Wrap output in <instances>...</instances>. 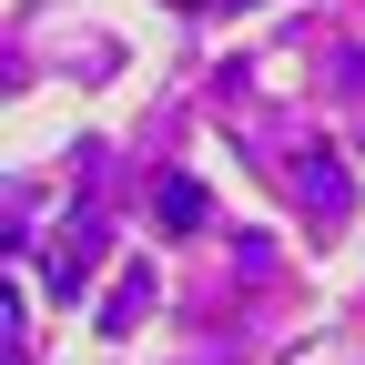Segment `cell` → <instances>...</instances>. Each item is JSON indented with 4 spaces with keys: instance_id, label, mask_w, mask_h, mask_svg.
<instances>
[{
    "instance_id": "2",
    "label": "cell",
    "mask_w": 365,
    "mask_h": 365,
    "mask_svg": "<svg viewBox=\"0 0 365 365\" xmlns=\"http://www.w3.org/2000/svg\"><path fill=\"white\" fill-rule=\"evenodd\" d=\"M304 203H314V213H335V203H345V193H335V163H325V153H304Z\"/></svg>"
},
{
    "instance_id": "1",
    "label": "cell",
    "mask_w": 365,
    "mask_h": 365,
    "mask_svg": "<svg viewBox=\"0 0 365 365\" xmlns=\"http://www.w3.org/2000/svg\"><path fill=\"white\" fill-rule=\"evenodd\" d=\"M163 223L193 234V223H203V182H163Z\"/></svg>"
}]
</instances>
